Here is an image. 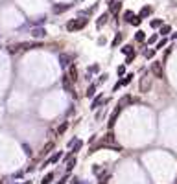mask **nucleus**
I'll return each mask as SVG.
<instances>
[{"label":"nucleus","mask_w":177,"mask_h":184,"mask_svg":"<svg viewBox=\"0 0 177 184\" xmlns=\"http://www.w3.org/2000/svg\"><path fill=\"white\" fill-rule=\"evenodd\" d=\"M87 26V18H74L67 24V29L68 31H78V29H83Z\"/></svg>","instance_id":"f257e3e1"},{"label":"nucleus","mask_w":177,"mask_h":184,"mask_svg":"<svg viewBox=\"0 0 177 184\" xmlns=\"http://www.w3.org/2000/svg\"><path fill=\"white\" fill-rule=\"evenodd\" d=\"M72 79H70L68 76H63V79H61V85H63V88H65V92H68V94H72V90H74V87H72Z\"/></svg>","instance_id":"f03ea898"},{"label":"nucleus","mask_w":177,"mask_h":184,"mask_svg":"<svg viewBox=\"0 0 177 184\" xmlns=\"http://www.w3.org/2000/svg\"><path fill=\"white\" fill-rule=\"evenodd\" d=\"M151 72H153V76H155V77H159V79H163V77H164L163 64H160V63H153V64H151Z\"/></svg>","instance_id":"7ed1b4c3"},{"label":"nucleus","mask_w":177,"mask_h":184,"mask_svg":"<svg viewBox=\"0 0 177 184\" xmlns=\"http://www.w3.org/2000/svg\"><path fill=\"white\" fill-rule=\"evenodd\" d=\"M120 111H122V109H120V107H116L114 111H113V114H111V118H109V122H107V125H109V129H113V127H114V123H116V120H118V114H120Z\"/></svg>","instance_id":"20e7f679"},{"label":"nucleus","mask_w":177,"mask_h":184,"mask_svg":"<svg viewBox=\"0 0 177 184\" xmlns=\"http://www.w3.org/2000/svg\"><path fill=\"white\" fill-rule=\"evenodd\" d=\"M70 63H72V55H68V53H59V64H61V66H68Z\"/></svg>","instance_id":"39448f33"},{"label":"nucleus","mask_w":177,"mask_h":184,"mask_svg":"<svg viewBox=\"0 0 177 184\" xmlns=\"http://www.w3.org/2000/svg\"><path fill=\"white\" fill-rule=\"evenodd\" d=\"M149 87H151V79H149L148 76L140 79V92H148V90H149Z\"/></svg>","instance_id":"423d86ee"},{"label":"nucleus","mask_w":177,"mask_h":184,"mask_svg":"<svg viewBox=\"0 0 177 184\" xmlns=\"http://www.w3.org/2000/svg\"><path fill=\"white\" fill-rule=\"evenodd\" d=\"M131 103H133V98H131L129 94H125V96H122V98H120V101H118V107H120V109H124V107L131 105Z\"/></svg>","instance_id":"0eeeda50"},{"label":"nucleus","mask_w":177,"mask_h":184,"mask_svg":"<svg viewBox=\"0 0 177 184\" xmlns=\"http://www.w3.org/2000/svg\"><path fill=\"white\" fill-rule=\"evenodd\" d=\"M32 48H41L39 42H21L19 44V50H32Z\"/></svg>","instance_id":"6e6552de"},{"label":"nucleus","mask_w":177,"mask_h":184,"mask_svg":"<svg viewBox=\"0 0 177 184\" xmlns=\"http://www.w3.org/2000/svg\"><path fill=\"white\" fill-rule=\"evenodd\" d=\"M32 35H33L35 39H41V37H44V35H46V31H44L43 28H35L33 31H32Z\"/></svg>","instance_id":"1a4fd4ad"},{"label":"nucleus","mask_w":177,"mask_h":184,"mask_svg":"<svg viewBox=\"0 0 177 184\" xmlns=\"http://www.w3.org/2000/svg\"><path fill=\"white\" fill-rule=\"evenodd\" d=\"M103 101H105V99H103V96H96V98H94V101H92V105H90V109H98V107L102 105Z\"/></svg>","instance_id":"9d476101"},{"label":"nucleus","mask_w":177,"mask_h":184,"mask_svg":"<svg viewBox=\"0 0 177 184\" xmlns=\"http://www.w3.org/2000/svg\"><path fill=\"white\" fill-rule=\"evenodd\" d=\"M70 9V4H61V6H54V13H63Z\"/></svg>","instance_id":"9b49d317"},{"label":"nucleus","mask_w":177,"mask_h":184,"mask_svg":"<svg viewBox=\"0 0 177 184\" xmlns=\"http://www.w3.org/2000/svg\"><path fill=\"white\" fill-rule=\"evenodd\" d=\"M52 149H54V142H48V144H46V146H44V147H43V151H41V157H46V155H48V153H50V151H52Z\"/></svg>","instance_id":"f8f14e48"},{"label":"nucleus","mask_w":177,"mask_h":184,"mask_svg":"<svg viewBox=\"0 0 177 184\" xmlns=\"http://www.w3.org/2000/svg\"><path fill=\"white\" fill-rule=\"evenodd\" d=\"M149 13H151V8H149V6H144L142 9H140V13H138V17H140V18H146V17H148V15H149Z\"/></svg>","instance_id":"ddd939ff"},{"label":"nucleus","mask_w":177,"mask_h":184,"mask_svg":"<svg viewBox=\"0 0 177 184\" xmlns=\"http://www.w3.org/2000/svg\"><path fill=\"white\" fill-rule=\"evenodd\" d=\"M107 18H109V15H107V13H103V15H102V17H100V18H98V21H96V26H98V28H102V26H103V24H105V22H107Z\"/></svg>","instance_id":"4468645a"},{"label":"nucleus","mask_w":177,"mask_h":184,"mask_svg":"<svg viewBox=\"0 0 177 184\" xmlns=\"http://www.w3.org/2000/svg\"><path fill=\"white\" fill-rule=\"evenodd\" d=\"M120 9H122V4H120V2H113V4H111V13L118 15Z\"/></svg>","instance_id":"2eb2a0df"},{"label":"nucleus","mask_w":177,"mask_h":184,"mask_svg":"<svg viewBox=\"0 0 177 184\" xmlns=\"http://www.w3.org/2000/svg\"><path fill=\"white\" fill-rule=\"evenodd\" d=\"M81 146H83L81 140H72V142H70V147H72L74 151H79V149H81Z\"/></svg>","instance_id":"dca6fc26"},{"label":"nucleus","mask_w":177,"mask_h":184,"mask_svg":"<svg viewBox=\"0 0 177 184\" xmlns=\"http://www.w3.org/2000/svg\"><path fill=\"white\" fill-rule=\"evenodd\" d=\"M68 77L72 79V81H76V79H78V70H76V66H70V70H68Z\"/></svg>","instance_id":"f3484780"},{"label":"nucleus","mask_w":177,"mask_h":184,"mask_svg":"<svg viewBox=\"0 0 177 184\" xmlns=\"http://www.w3.org/2000/svg\"><path fill=\"white\" fill-rule=\"evenodd\" d=\"M94 94H96V85H90L87 88V92H85V96H87V98H94Z\"/></svg>","instance_id":"a211bd4d"},{"label":"nucleus","mask_w":177,"mask_h":184,"mask_svg":"<svg viewBox=\"0 0 177 184\" xmlns=\"http://www.w3.org/2000/svg\"><path fill=\"white\" fill-rule=\"evenodd\" d=\"M136 17V15L133 13V11H125L124 13V18H125V22H133V18Z\"/></svg>","instance_id":"6ab92c4d"},{"label":"nucleus","mask_w":177,"mask_h":184,"mask_svg":"<svg viewBox=\"0 0 177 184\" xmlns=\"http://www.w3.org/2000/svg\"><path fill=\"white\" fill-rule=\"evenodd\" d=\"M131 79H133V74H127V76H124V79H122V81H118V83H120V87H122V85H127V83L131 81Z\"/></svg>","instance_id":"aec40b11"},{"label":"nucleus","mask_w":177,"mask_h":184,"mask_svg":"<svg viewBox=\"0 0 177 184\" xmlns=\"http://www.w3.org/2000/svg\"><path fill=\"white\" fill-rule=\"evenodd\" d=\"M135 39H136L138 42H144V41H146V33H144V31H136Z\"/></svg>","instance_id":"412c9836"},{"label":"nucleus","mask_w":177,"mask_h":184,"mask_svg":"<svg viewBox=\"0 0 177 184\" xmlns=\"http://www.w3.org/2000/svg\"><path fill=\"white\" fill-rule=\"evenodd\" d=\"M59 158H61V153H55V155H52V157H50V160H48L46 164H55V162L59 160Z\"/></svg>","instance_id":"4be33fe9"},{"label":"nucleus","mask_w":177,"mask_h":184,"mask_svg":"<svg viewBox=\"0 0 177 184\" xmlns=\"http://www.w3.org/2000/svg\"><path fill=\"white\" fill-rule=\"evenodd\" d=\"M52 181H54V173H48V175H46V177H44L43 181H41V184H50Z\"/></svg>","instance_id":"5701e85b"},{"label":"nucleus","mask_w":177,"mask_h":184,"mask_svg":"<svg viewBox=\"0 0 177 184\" xmlns=\"http://www.w3.org/2000/svg\"><path fill=\"white\" fill-rule=\"evenodd\" d=\"M120 42H122V35H116V37L113 39V42H111V46H113V48H116Z\"/></svg>","instance_id":"b1692460"},{"label":"nucleus","mask_w":177,"mask_h":184,"mask_svg":"<svg viewBox=\"0 0 177 184\" xmlns=\"http://www.w3.org/2000/svg\"><path fill=\"white\" fill-rule=\"evenodd\" d=\"M170 31H171V26H168V24H166V26H163V28H160V35H168Z\"/></svg>","instance_id":"393cba45"},{"label":"nucleus","mask_w":177,"mask_h":184,"mask_svg":"<svg viewBox=\"0 0 177 184\" xmlns=\"http://www.w3.org/2000/svg\"><path fill=\"white\" fill-rule=\"evenodd\" d=\"M122 52L125 53V55H129V53H133V52H135V50H133V46H129V44H125V46L122 48Z\"/></svg>","instance_id":"a878e982"},{"label":"nucleus","mask_w":177,"mask_h":184,"mask_svg":"<svg viewBox=\"0 0 177 184\" xmlns=\"http://www.w3.org/2000/svg\"><path fill=\"white\" fill-rule=\"evenodd\" d=\"M67 127H68V123H67V122H65V123H61V125L57 127V133H59V135H63V133L67 131Z\"/></svg>","instance_id":"bb28decb"},{"label":"nucleus","mask_w":177,"mask_h":184,"mask_svg":"<svg viewBox=\"0 0 177 184\" xmlns=\"http://www.w3.org/2000/svg\"><path fill=\"white\" fill-rule=\"evenodd\" d=\"M160 26H163V21H159V18L151 21V28H160Z\"/></svg>","instance_id":"cd10ccee"},{"label":"nucleus","mask_w":177,"mask_h":184,"mask_svg":"<svg viewBox=\"0 0 177 184\" xmlns=\"http://www.w3.org/2000/svg\"><path fill=\"white\" fill-rule=\"evenodd\" d=\"M74 166H76V158H70V160H68V164H67V171H70Z\"/></svg>","instance_id":"c85d7f7f"},{"label":"nucleus","mask_w":177,"mask_h":184,"mask_svg":"<svg viewBox=\"0 0 177 184\" xmlns=\"http://www.w3.org/2000/svg\"><path fill=\"white\" fill-rule=\"evenodd\" d=\"M116 74H118V76H124V74H125V66H124V64L116 68Z\"/></svg>","instance_id":"c756f323"},{"label":"nucleus","mask_w":177,"mask_h":184,"mask_svg":"<svg viewBox=\"0 0 177 184\" xmlns=\"http://www.w3.org/2000/svg\"><path fill=\"white\" fill-rule=\"evenodd\" d=\"M144 55L148 57V59H149V57H153V55H155V50H146V52H144Z\"/></svg>","instance_id":"7c9ffc66"},{"label":"nucleus","mask_w":177,"mask_h":184,"mask_svg":"<svg viewBox=\"0 0 177 184\" xmlns=\"http://www.w3.org/2000/svg\"><path fill=\"white\" fill-rule=\"evenodd\" d=\"M133 59H135V52H133V53H129V55H127V59H125V64L133 63Z\"/></svg>","instance_id":"2f4dec72"},{"label":"nucleus","mask_w":177,"mask_h":184,"mask_svg":"<svg viewBox=\"0 0 177 184\" xmlns=\"http://www.w3.org/2000/svg\"><path fill=\"white\" fill-rule=\"evenodd\" d=\"M140 22H142V18H140V17H135V18H133V22H131V24H133V26H138Z\"/></svg>","instance_id":"473e14b6"},{"label":"nucleus","mask_w":177,"mask_h":184,"mask_svg":"<svg viewBox=\"0 0 177 184\" xmlns=\"http://www.w3.org/2000/svg\"><path fill=\"white\" fill-rule=\"evenodd\" d=\"M164 46H166V39H163V41L157 42V48H164Z\"/></svg>","instance_id":"72a5a7b5"},{"label":"nucleus","mask_w":177,"mask_h":184,"mask_svg":"<svg viewBox=\"0 0 177 184\" xmlns=\"http://www.w3.org/2000/svg\"><path fill=\"white\" fill-rule=\"evenodd\" d=\"M24 151H26V155H32V149H30V146H26V144H24Z\"/></svg>","instance_id":"f704fd0d"},{"label":"nucleus","mask_w":177,"mask_h":184,"mask_svg":"<svg viewBox=\"0 0 177 184\" xmlns=\"http://www.w3.org/2000/svg\"><path fill=\"white\" fill-rule=\"evenodd\" d=\"M98 70H100L98 64H92V66H90V72H98Z\"/></svg>","instance_id":"c9c22d12"},{"label":"nucleus","mask_w":177,"mask_h":184,"mask_svg":"<svg viewBox=\"0 0 177 184\" xmlns=\"http://www.w3.org/2000/svg\"><path fill=\"white\" fill-rule=\"evenodd\" d=\"M155 41H157V35H153V37H149V39H148V42H149V44H153Z\"/></svg>","instance_id":"e433bc0d"},{"label":"nucleus","mask_w":177,"mask_h":184,"mask_svg":"<svg viewBox=\"0 0 177 184\" xmlns=\"http://www.w3.org/2000/svg\"><path fill=\"white\" fill-rule=\"evenodd\" d=\"M67 181H68V177H63V181H59V184H65Z\"/></svg>","instance_id":"4c0bfd02"},{"label":"nucleus","mask_w":177,"mask_h":184,"mask_svg":"<svg viewBox=\"0 0 177 184\" xmlns=\"http://www.w3.org/2000/svg\"><path fill=\"white\" fill-rule=\"evenodd\" d=\"M171 39H175V41H177V33H174V35H171Z\"/></svg>","instance_id":"58836bf2"}]
</instances>
